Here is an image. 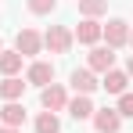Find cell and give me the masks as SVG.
<instances>
[{
    "label": "cell",
    "instance_id": "cell-1",
    "mask_svg": "<svg viewBox=\"0 0 133 133\" xmlns=\"http://www.w3.org/2000/svg\"><path fill=\"white\" fill-rule=\"evenodd\" d=\"M72 32H68L65 25H50L47 29V36H43V47L50 50V54H68V47H72Z\"/></svg>",
    "mask_w": 133,
    "mask_h": 133
},
{
    "label": "cell",
    "instance_id": "cell-2",
    "mask_svg": "<svg viewBox=\"0 0 133 133\" xmlns=\"http://www.w3.org/2000/svg\"><path fill=\"white\" fill-rule=\"evenodd\" d=\"M101 36L108 40V47L115 50V47H122L126 40H130V25L122 22V18H111L108 25H101Z\"/></svg>",
    "mask_w": 133,
    "mask_h": 133
},
{
    "label": "cell",
    "instance_id": "cell-3",
    "mask_svg": "<svg viewBox=\"0 0 133 133\" xmlns=\"http://www.w3.org/2000/svg\"><path fill=\"white\" fill-rule=\"evenodd\" d=\"M40 104H43L47 111H61V108L68 104V94H65V87H58V83L43 87V90H40Z\"/></svg>",
    "mask_w": 133,
    "mask_h": 133
},
{
    "label": "cell",
    "instance_id": "cell-4",
    "mask_svg": "<svg viewBox=\"0 0 133 133\" xmlns=\"http://www.w3.org/2000/svg\"><path fill=\"white\" fill-rule=\"evenodd\" d=\"M40 47H43V36H40L36 29H22V32H18V47H15V50H18L22 58L40 54Z\"/></svg>",
    "mask_w": 133,
    "mask_h": 133
},
{
    "label": "cell",
    "instance_id": "cell-5",
    "mask_svg": "<svg viewBox=\"0 0 133 133\" xmlns=\"http://www.w3.org/2000/svg\"><path fill=\"white\" fill-rule=\"evenodd\" d=\"M87 68H90V72H111V68H115V54H111V47H94Z\"/></svg>",
    "mask_w": 133,
    "mask_h": 133
},
{
    "label": "cell",
    "instance_id": "cell-6",
    "mask_svg": "<svg viewBox=\"0 0 133 133\" xmlns=\"http://www.w3.org/2000/svg\"><path fill=\"white\" fill-rule=\"evenodd\" d=\"M94 126H97V133H119L122 115L115 108H101V111H94Z\"/></svg>",
    "mask_w": 133,
    "mask_h": 133
},
{
    "label": "cell",
    "instance_id": "cell-7",
    "mask_svg": "<svg viewBox=\"0 0 133 133\" xmlns=\"http://www.w3.org/2000/svg\"><path fill=\"white\" fill-rule=\"evenodd\" d=\"M25 79H29L32 87H40V90H43V87H50V79H54V65H50V61H32Z\"/></svg>",
    "mask_w": 133,
    "mask_h": 133
},
{
    "label": "cell",
    "instance_id": "cell-8",
    "mask_svg": "<svg viewBox=\"0 0 133 133\" xmlns=\"http://www.w3.org/2000/svg\"><path fill=\"white\" fill-rule=\"evenodd\" d=\"M0 122H4V126H11V130H22V122H25V108L18 104V101H7V104L0 108Z\"/></svg>",
    "mask_w": 133,
    "mask_h": 133
},
{
    "label": "cell",
    "instance_id": "cell-9",
    "mask_svg": "<svg viewBox=\"0 0 133 133\" xmlns=\"http://www.w3.org/2000/svg\"><path fill=\"white\" fill-rule=\"evenodd\" d=\"M65 108H68V115H72L76 122H83V119H94V111H97V108H94V101H90L87 94H79L76 101H68Z\"/></svg>",
    "mask_w": 133,
    "mask_h": 133
},
{
    "label": "cell",
    "instance_id": "cell-10",
    "mask_svg": "<svg viewBox=\"0 0 133 133\" xmlns=\"http://www.w3.org/2000/svg\"><path fill=\"white\" fill-rule=\"evenodd\" d=\"M79 43H97L101 40V25H97V18H83V22L76 25V32H72Z\"/></svg>",
    "mask_w": 133,
    "mask_h": 133
},
{
    "label": "cell",
    "instance_id": "cell-11",
    "mask_svg": "<svg viewBox=\"0 0 133 133\" xmlns=\"http://www.w3.org/2000/svg\"><path fill=\"white\" fill-rule=\"evenodd\" d=\"M72 90L90 97V94L97 90V79H94V72H90V68H76V72H72Z\"/></svg>",
    "mask_w": 133,
    "mask_h": 133
},
{
    "label": "cell",
    "instance_id": "cell-12",
    "mask_svg": "<svg viewBox=\"0 0 133 133\" xmlns=\"http://www.w3.org/2000/svg\"><path fill=\"white\" fill-rule=\"evenodd\" d=\"M126 83H130V76L119 72V68H111V72H104V83L101 87L108 90V94H126Z\"/></svg>",
    "mask_w": 133,
    "mask_h": 133
},
{
    "label": "cell",
    "instance_id": "cell-13",
    "mask_svg": "<svg viewBox=\"0 0 133 133\" xmlns=\"http://www.w3.org/2000/svg\"><path fill=\"white\" fill-rule=\"evenodd\" d=\"M0 72L4 76H18L22 72V54L18 50H0Z\"/></svg>",
    "mask_w": 133,
    "mask_h": 133
},
{
    "label": "cell",
    "instance_id": "cell-14",
    "mask_svg": "<svg viewBox=\"0 0 133 133\" xmlns=\"http://www.w3.org/2000/svg\"><path fill=\"white\" fill-rule=\"evenodd\" d=\"M22 90H25V83L18 76H4V83H0V97H4V101H18Z\"/></svg>",
    "mask_w": 133,
    "mask_h": 133
},
{
    "label": "cell",
    "instance_id": "cell-15",
    "mask_svg": "<svg viewBox=\"0 0 133 133\" xmlns=\"http://www.w3.org/2000/svg\"><path fill=\"white\" fill-rule=\"evenodd\" d=\"M58 130H61V122H58L54 111H40L36 115V133H58Z\"/></svg>",
    "mask_w": 133,
    "mask_h": 133
},
{
    "label": "cell",
    "instance_id": "cell-16",
    "mask_svg": "<svg viewBox=\"0 0 133 133\" xmlns=\"http://www.w3.org/2000/svg\"><path fill=\"white\" fill-rule=\"evenodd\" d=\"M108 11V0H79V15L83 18H97Z\"/></svg>",
    "mask_w": 133,
    "mask_h": 133
},
{
    "label": "cell",
    "instance_id": "cell-17",
    "mask_svg": "<svg viewBox=\"0 0 133 133\" xmlns=\"http://www.w3.org/2000/svg\"><path fill=\"white\" fill-rule=\"evenodd\" d=\"M25 4H29L32 15H50V11L58 7V0H25Z\"/></svg>",
    "mask_w": 133,
    "mask_h": 133
},
{
    "label": "cell",
    "instance_id": "cell-18",
    "mask_svg": "<svg viewBox=\"0 0 133 133\" xmlns=\"http://www.w3.org/2000/svg\"><path fill=\"white\" fill-rule=\"evenodd\" d=\"M115 111H119V115H133V94H119Z\"/></svg>",
    "mask_w": 133,
    "mask_h": 133
},
{
    "label": "cell",
    "instance_id": "cell-19",
    "mask_svg": "<svg viewBox=\"0 0 133 133\" xmlns=\"http://www.w3.org/2000/svg\"><path fill=\"white\" fill-rule=\"evenodd\" d=\"M0 133H22V130H11V126H0Z\"/></svg>",
    "mask_w": 133,
    "mask_h": 133
},
{
    "label": "cell",
    "instance_id": "cell-20",
    "mask_svg": "<svg viewBox=\"0 0 133 133\" xmlns=\"http://www.w3.org/2000/svg\"><path fill=\"white\" fill-rule=\"evenodd\" d=\"M126 76H133V58H130V65H126Z\"/></svg>",
    "mask_w": 133,
    "mask_h": 133
},
{
    "label": "cell",
    "instance_id": "cell-21",
    "mask_svg": "<svg viewBox=\"0 0 133 133\" xmlns=\"http://www.w3.org/2000/svg\"><path fill=\"white\" fill-rule=\"evenodd\" d=\"M130 43H133V32H130Z\"/></svg>",
    "mask_w": 133,
    "mask_h": 133
},
{
    "label": "cell",
    "instance_id": "cell-22",
    "mask_svg": "<svg viewBox=\"0 0 133 133\" xmlns=\"http://www.w3.org/2000/svg\"><path fill=\"white\" fill-rule=\"evenodd\" d=\"M0 50H4V43H0Z\"/></svg>",
    "mask_w": 133,
    "mask_h": 133
}]
</instances>
